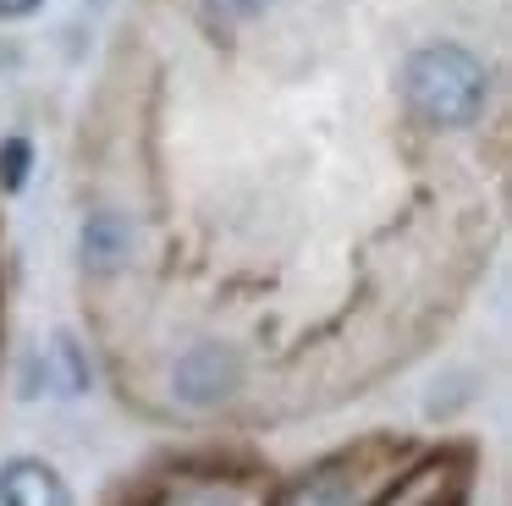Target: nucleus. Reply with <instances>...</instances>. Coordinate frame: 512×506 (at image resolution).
<instances>
[{
    "instance_id": "9",
    "label": "nucleus",
    "mask_w": 512,
    "mask_h": 506,
    "mask_svg": "<svg viewBox=\"0 0 512 506\" xmlns=\"http://www.w3.org/2000/svg\"><path fill=\"white\" fill-rule=\"evenodd\" d=\"M28 176H34V138L23 132L0 138V193H23Z\"/></svg>"
},
{
    "instance_id": "3",
    "label": "nucleus",
    "mask_w": 512,
    "mask_h": 506,
    "mask_svg": "<svg viewBox=\"0 0 512 506\" xmlns=\"http://www.w3.org/2000/svg\"><path fill=\"white\" fill-rule=\"evenodd\" d=\"M171 396H177V407H188V413H215V407L237 402L248 385V358L232 347V341H193L188 352H177V363H171L166 374Z\"/></svg>"
},
{
    "instance_id": "7",
    "label": "nucleus",
    "mask_w": 512,
    "mask_h": 506,
    "mask_svg": "<svg viewBox=\"0 0 512 506\" xmlns=\"http://www.w3.org/2000/svg\"><path fill=\"white\" fill-rule=\"evenodd\" d=\"M45 385L56 396H83L94 385V363L83 352V341L72 330H56L50 336V352H45Z\"/></svg>"
},
{
    "instance_id": "11",
    "label": "nucleus",
    "mask_w": 512,
    "mask_h": 506,
    "mask_svg": "<svg viewBox=\"0 0 512 506\" xmlns=\"http://www.w3.org/2000/svg\"><path fill=\"white\" fill-rule=\"evenodd\" d=\"M39 6H45V0H0V22H23V17H34Z\"/></svg>"
},
{
    "instance_id": "6",
    "label": "nucleus",
    "mask_w": 512,
    "mask_h": 506,
    "mask_svg": "<svg viewBox=\"0 0 512 506\" xmlns=\"http://www.w3.org/2000/svg\"><path fill=\"white\" fill-rule=\"evenodd\" d=\"M0 506H72V484L45 457L0 462Z\"/></svg>"
},
{
    "instance_id": "1",
    "label": "nucleus",
    "mask_w": 512,
    "mask_h": 506,
    "mask_svg": "<svg viewBox=\"0 0 512 506\" xmlns=\"http://www.w3.org/2000/svg\"><path fill=\"white\" fill-rule=\"evenodd\" d=\"M397 88H402V105H408V116L419 121V127L463 132L490 110L496 77H490V66L479 61L468 44L441 39V44L408 50V61H402V72H397Z\"/></svg>"
},
{
    "instance_id": "4",
    "label": "nucleus",
    "mask_w": 512,
    "mask_h": 506,
    "mask_svg": "<svg viewBox=\"0 0 512 506\" xmlns=\"http://www.w3.org/2000/svg\"><path fill=\"white\" fill-rule=\"evenodd\" d=\"M468 484H474V457L463 446L424 451L402 462V473L380 490L375 506H463Z\"/></svg>"
},
{
    "instance_id": "5",
    "label": "nucleus",
    "mask_w": 512,
    "mask_h": 506,
    "mask_svg": "<svg viewBox=\"0 0 512 506\" xmlns=\"http://www.w3.org/2000/svg\"><path fill=\"white\" fill-rule=\"evenodd\" d=\"M133 248H138V226L133 215H122V209L100 204L83 215V231H78V259L89 275H122L127 264H133Z\"/></svg>"
},
{
    "instance_id": "12",
    "label": "nucleus",
    "mask_w": 512,
    "mask_h": 506,
    "mask_svg": "<svg viewBox=\"0 0 512 506\" xmlns=\"http://www.w3.org/2000/svg\"><path fill=\"white\" fill-rule=\"evenodd\" d=\"M89 6H111V0H89Z\"/></svg>"
},
{
    "instance_id": "8",
    "label": "nucleus",
    "mask_w": 512,
    "mask_h": 506,
    "mask_svg": "<svg viewBox=\"0 0 512 506\" xmlns=\"http://www.w3.org/2000/svg\"><path fill=\"white\" fill-rule=\"evenodd\" d=\"M155 506H254V490L226 473H199V479H177Z\"/></svg>"
},
{
    "instance_id": "2",
    "label": "nucleus",
    "mask_w": 512,
    "mask_h": 506,
    "mask_svg": "<svg viewBox=\"0 0 512 506\" xmlns=\"http://www.w3.org/2000/svg\"><path fill=\"white\" fill-rule=\"evenodd\" d=\"M408 440L397 435H369V440H353V446L331 451V457L309 462L303 473H292L270 506H375L380 490L402 473L408 462Z\"/></svg>"
},
{
    "instance_id": "10",
    "label": "nucleus",
    "mask_w": 512,
    "mask_h": 506,
    "mask_svg": "<svg viewBox=\"0 0 512 506\" xmlns=\"http://www.w3.org/2000/svg\"><path fill=\"white\" fill-rule=\"evenodd\" d=\"M204 6V22L210 28H221V33H232V28H248V22H259L276 0H199Z\"/></svg>"
}]
</instances>
